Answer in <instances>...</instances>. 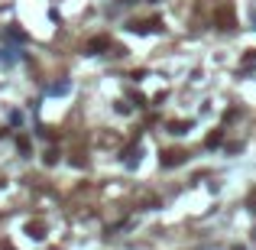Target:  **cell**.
<instances>
[{
	"label": "cell",
	"instance_id": "1",
	"mask_svg": "<svg viewBox=\"0 0 256 250\" xmlns=\"http://www.w3.org/2000/svg\"><path fill=\"white\" fill-rule=\"evenodd\" d=\"M234 10H230V7H221V10H217V26H221V30H234Z\"/></svg>",
	"mask_w": 256,
	"mask_h": 250
},
{
	"label": "cell",
	"instance_id": "2",
	"mask_svg": "<svg viewBox=\"0 0 256 250\" xmlns=\"http://www.w3.org/2000/svg\"><path fill=\"white\" fill-rule=\"evenodd\" d=\"M179 163H185V153L181 150H166L162 153V166H179Z\"/></svg>",
	"mask_w": 256,
	"mask_h": 250
},
{
	"label": "cell",
	"instance_id": "4",
	"mask_svg": "<svg viewBox=\"0 0 256 250\" xmlns=\"http://www.w3.org/2000/svg\"><path fill=\"white\" fill-rule=\"evenodd\" d=\"M97 49H107V39H94V43L88 46V52H97Z\"/></svg>",
	"mask_w": 256,
	"mask_h": 250
},
{
	"label": "cell",
	"instance_id": "5",
	"mask_svg": "<svg viewBox=\"0 0 256 250\" xmlns=\"http://www.w3.org/2000/svg\"><path fill=\"white\" fill-rule=\"evenodd\" d=\"M185 130H188V124H172L169 127V133H185Z\"/></svg>",
	"mask_w": 256,
	"mask_h": 250
},
{
	"label": "cell",
	"instance_id": "6",
	"mask_svg": "<svg viewBox=\"0 0 256 250\" xmlns=\"http://www.w3.org/2000/svg\"><path fill=\"white\" fill-rule=\"evenodd\" d=\"M250 205L256 208V188H253V192H250Z\"/></svg>",
	"mask_w": 256,
	"mask_h": 250
},
{
	"label": "cell",
	"instance_id": "3",
	"mask_svg": "<svg viewBox=\"0 0 256 250\" xmlns=\"http://www.w3.org/2000/svg\"><path fill=\"white\" fill-rule=\"evenodd\" d=\"M26 231H30V237H36V240H43V237H45V234H43V231H45L43 224H30Z\"/></svg>",
	"mask_w": 256,
	"mask_h": 250
}]
</instances>
